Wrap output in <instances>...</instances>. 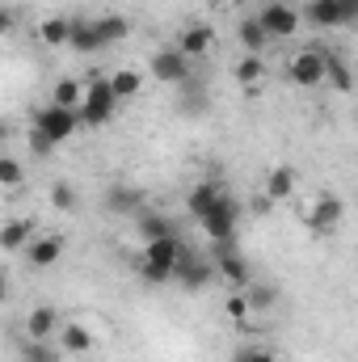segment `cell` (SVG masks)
Masks as SVG:
<instances>
[{"label": "cell", "mask_w": 358, "mask_h": 362, "mask_svg": "<svg viewBox=\"0 0 358 362\" xmlns=\"http://www.w3.org/2000/svg\"><path fill=\"white\" fill-rule=\"evenodd\" d=\"M299 17H308L316 30H337L342 25V13H337V0H308L299 8Z\"/></svg>", "instance_id": "15"}, {"label": "cell", "mask_w": 358, "mask_h": 362, "mask_svg": "<svg viewBox=\"0 0 358 362\" xmlns=\"http://www.w3.org/2000/svg\"><path fill=\"white\" fill-rule=\"evenodd\" d=\"M232 362H274V354H270L266 346H241L232 354Z\"/></svg>", "instance_id": "33"}, {"label": "cell", "mask_w": 358, "mask_h": 362, "mask_svg": "<svg viewBox=\"0 0 358 362\" xmlns=\"http://www.w3.org/2000/svg\"><path fill=\"white\" fill-rule=\"evenodd\" d=\"M59 350L64 354H85V350H93V333L85 325H59Z\"/></svg>", "instance_id": "20"}, {"label": "cell", "mask_w": 358, "mask_h": 362, "mask_svg": "<svg viewBox=\"0 0 358 362\" xmlns=\"http://www.w3.org/2000/svg\"><path fill=\"white\" fill-rule=\"evenodd\" d=\"M215 47V30L211 25H185L178 38V51L185 55V59H198V55H207Z\"/></svg>", "instance_id": "13"}, {"label": "cell", "mask_w": 358, "mask_h": 362, "mask_svg": "<svg viewBox=\"0 0 358 362\" xmlns=\"http://www.w3.org/2000/svg\"><path fill=\"white\" fill-rule=\"evenodd\" d=\"M93 25H97L101 47H114V42H122V38L131 34V21H127L122 13H101V17H93Z\"/></svg>", "instance_id": "16"}, {"label": "cell", "mask_w": 358, "mask_h": 362, "mask_svg": "<svg viewBox=\"0 0 358 362\" xmlns=\"http://www.w3.org/2000/svg\"><path fill=\"white\" fill-rule=\"evenodd\" d=\"M59 325H64V320H59V312L42 303V308H34V312L25 316V337H30V341H55Z\"/></svg>", "instance_id": "10"}, {"label": "cell", "mask_w": 358, "mask_h": 362, "mask_svg": "<svg viewBox=\"0 0 358 362\" xmlns=\"http://www.w3.org/2000/svg\"><path fill=\"white\" fill-rule=\"evenodd\" d=\"M8 299V278H4V270H0V303Z\"/></svg>", "instance_id": "40"}, {"label": "cell", "mask_w": 358, "mask_h": 362, "mask_svg": "<svg viewBox=\"0 0 358 362\" xmlns=\"http://www.w3.org/2000/svg\"><path fill=\"white\" fill-rule=\"evenodd\" d=\"M51 206H55V211H72V206H76L72 181H55V185H51Z\"/></svg>", "instance_id": "31"}, {"label": "cell", "mask_w": 358, "mask_h": 362, "mask_svg": "<svg viewBox=\"0 0 358 362\" xmlns=\"http://www.w3.org/2000/svg\"><path fill=\"white\" fill-rule=\"evenodd\" d=\"M342 215H346V202H342L337 194H321V198L308 206V215H304V219H308V228H312V232H321V236H325V232H333V228L342 223Z\"/></svg>", "instance_id": "9"}, {"label": "cell", "mask_w": 358, "mask_h": 362, "mask_svg": "<svg viewBox=\"0 0 358 362\" xmlns=\"http://www.w3.org/2000/svg\"><path fill=\"white\" fill-rule=\"evenodd\" d=\"M13 21H17V17H13V8H4V4H0V38L13 30Z\"/></svg>", "instance_id": "38"}, {"label": "cell", "mask_w": 358, "mask_h": 362, "mask_svg": "<svg viewBox=\"0 0 358 362\" xmlns=\"http://www.w3.org/2000/svg\"><path fill=\"white\" fill-rule=\"evenodd\" d=\"M224 185H215V181H198L194 189H190V198H185V211H190V219H202L207 215V206L215 202V194H219Z\"/></svg>", "instance_id": "22"}, {"label": "cell", "mask_w": 358, "mask_h": 362, "mask_svg": "<svg viewBox=\"0 0 358 362\" xmlns=\"http://www.w3.org/2000/svg\"><path fill=\"white\" fill-rule=\"evenodd\" d=\"M30 240H34V223H30V219H8V223L0 228V249H4V253H21Z\"/></svg>", "instance_id": "17"}, {"label": "cell", "mask_w": 358, "mask_h": 362, "mask_svg": "<svg viewBox=\"0 0 358 362\" xmlns=\"http://www.w3.org/2000/svg\"><path fill=\"white\" fill-rule=\"evenodd\" d=\"M236 219H241V202H236L228 189H219L215 202L207 206V215H202L198 223H202V232H207L211 240H232V236H236Z\"/></svg>", "instance_id": "2"}, {"label": "cell", "mask_w": 358, "mask_h": 362, "mask_svg": "<svg viewBox=\"0 0 358 362\" xmlns=\"http://www.w3.org/2000/svg\"><path fill=\"white\" fill-rule=\"evenodd\" d=\"M81 97H85V85H81V81H55V93H51V101H55V105L76 110V105H81Z\"/></svg>", "instance_id": "28"}, {"label": "cell", "mask_w": 358, "mask_h": 362, "mask_svg": "<svg viewBox=\"0 0 358 362\" xmlns=\"http://www.w3.org/2000/svg\"><path fill=\"white\" fill-rule=\"evenodd\" d=\"M4 135H8V122H4V118H0V139H4Z\"/></svg>", "instance_id": "41"}, {"label": "cell", "mask_w": 358, "mask_h": 362, "mask_svg": "<svg viewBox=\"0 0 358 362\" xmlns=\"http://www.w3.org/2000/svg\"><path fill=\"white\" fill-rule=\"evenodd\" d=\"M211 245H215V253H211L215 274H224V282H232V286H249V266L236 253V240H211Z\"/></svg>", "instance_id": "7"}, {"label": "cell", "mask_w": 358, "mask_h": 362, "mask_svg": "<svg viewBox=\"0 0 358 362\" xmlns=\"http://www.w3.org/2000/svg\"><path fill=\"white\" fill-rule=\"evenodd\" d=\"M34 127L59 148L64 139H72L76 131H81V118H76V110H64V105H55V101H47L42 110H34Z\"/></svg>", "instance_id": "3"}, {"label": "cell", "mask_w": 358, "mask_h": 362, "mask_svg": "<svg viewBox=\"0 0 358 362\" xmlns=\"http://www.w3.org/2000/svg\"><path fill=\"white\" fill-rule=\"evenodd\" d=\"M139 278L148 282V286H161V282H169L173 270H165V266H148V262H139Z\"/></svg>", "instance_id": "34"}, {"label": "cell", "mask_w": 358, "mask_h": 362, "mask_svg": "<svg viewBox=\"0 0 358 362\" xmlns=\"http://www.w3.org/2000/svg\"><path fill=\"white\" fill-rule=\"evenodd\" d=\"M325 55H329V51H321V47H308V51L291 55V59H287V81L299 85V89L325 85Z\"/></svg>", "instance_id": "4"}, {"label": "cell", "mask_w": 358, "mask_h": 362, "mask_svg": "<svg viewBox=\"0 0 358 362\" xmlns=\"http://www.w3.org/2000/svg\"><path fill=\"white\" fill-rule=\"evenodd\" d=\"M337 13H342V25H354L358 21V0H337Z\"/></svg>", "instance_id": "36"}, {"label": "cell", "mask_w": 358, "mask_h": 362, "mask_svg": "<svg viewBox=\"0 0 358 362\" xmlns=\"http://www.w3.org/2000/svg\"><path fill=\"white\" fill-rule=\"evenodd\" d=\"M144 89V72H135V68H118L114 76H110V93L122 101V97H135V93Z\"/></svg>", "instance_id": "25"}, {"label": "cell", "mask_w": 358, "mask_h": 362, "mask_svg": "<svg viewBox=\"0 0 358 362\" xmlns=\"http://www.w3.org/2000/svg\"><path fill=\"white\" fill-rule=\"evenodd\" d=\"M68 47L81 51V55H89V51H105L101 38H97V25H93L89 17H76V21H72V30H68Z\"/></svg>", "instance_id": "18"}, {"label": "cell", "mask_w": 358, "mask_h": 362, "mask_svg": "<svg viewBox=\"0 0 358 362\" xmlns=\"http://www.w3.org/2000/svg\"><path fill=\"white\" fill-rule=\"evenodd\" d=\"M59 346L55 341H25L21 346V362H59Z\"/></svg>", "instance_id": "29"}, {"label": "cell", "mask_w": 358, "mask_h": 362, "mask_svg": "<svg viewBox=\"0 0 358 362\" xmlns=\"http://www.w3.org/2000/svg\"><path fill=\"white\" fill-rule=\"evenodd\" d=\"M139 206H144L139 189H131V185H110L105 189V211L110 215H139Z\"/></svg>", "instance_id": "14"}, {"label": "cell", "mask_w": 358, "mask_h": 362, "mask_svg": "<svg viewBox=\"0 0 358 362\" xmlns=\"http://www.w3.org/2000/svg\"><path fill=\"white\" fill-rule=\"evenodd\" d=\"M270 206H274V202H270L266 194H262V198H258V202H253V211H258V215H270Z\"/></svg>", "instance_id": "39"}, {"label": "cell", "mask_w": 358, "mask_h": 362, "mask_svg": "<svg viewBox=\"0 0 358 362\" xmlns=\"http://www.w3.org/2000/svg\"><path fill=\"white\" fill-rule=\"evenodd\" d=\"M295 169L291 165H278V169H270V177H266V198L270 202H287L291 194H295Z\"/></svg>", "instance_id": "19"}, {"label": "cell", "mask_w": 358, "mask_h": 362, "mask_svg": "<svg viewBox=\"0 0 358 362\" xmlns=\"http://www.w3.org/2000/svg\"><path fill=\"white\" fill-rule=\"evenodd\" d=\"M236 81H241L245 89L262 85V81H266V64H262V55H245V59L236 64Z\"/></svg>", "instance_id": "27"}, {"label": "cell", "mask_w": 358, "mask_h": 362, "mask_svg": "<svg viewBox=\"0 0 358 362\" xmlns=\"http://www.w3.org/2000/svg\"><path fill=\"white\" fill-rule=\"evenodd\" d=\"M30 152H34V156H51V152H55V144L34 127V131H30Z\"/></svg>", "instance_id": "35"}, {"label": "cell", "mask_w": 358, "mask_h": 362, "mask_svg": "<svg viewBox=\"0 0 358 362\" xmlns=\"http://www.w3.org/2000/svg\"><path fill=\"white\" fill-rule=\"evenodd\" d=\"M21 181H25V173H21V160L0 156V185H4V189H17Z\"/></svg>", "instance_id": "32"}, {"label": "cell", "mask_w": 358, "mask_h": 362, "mask_svg": "<svg viewBox=\"0 0 358 362\" xmlns=\"http://www.w3.org/2000/svg\"><path fill=\"white\" fill-rule=\"evenodd\" d=\"M236 38H241V47H245V55H262L266 51V30L258 25V17H245L241 25H236Z\"/></svg>", "instance_id": "23"}, {"label": "cell", "mask_w": 358, "mask_h": 362, "mask_svg": "<svg viewBox=\"0 0 358 362\" xmlns=\"http://www.w3.org/2000/svg\"><path fill=\"white\" fill-rule=\"evenodd\" d=\"M114 110H118V97L110 93V81H105V76H93L89 85H85L81 105H76L81 127H105V122L114 118Z\"/></svg>", "instance_id": "1"}, {"label": "cell", "mask_w": 358, "mask_h": 362, "mask_svg": "<svg viewBox=\"0 0 358 362\" xmlns=\"http://www.w3.org/2000/svg\"><path fill=\"white\" fill-rule=\"evenodd\" d=\"M181 249H185V245H181L173 232H169V236H156V240L144 245V262H148V266H165V270H173L178 257H181Z\"/></svg>", "instance_id": "11"}, {"label": "cell", "mask_w": 358, "mask_h": 362, "mask_svg": "<svg viewBox=\"0 0 358 362\" xmlns=\"http://www.w3.org/2000/svg\"><path fill=\"white\" fill-rule=\"evenodd\" d=\"M325 85H333L337 93H350V85H354L350 68H346L337 55H325Z\"/></svg>", "instance_id": "26"}, {"label": "cell", "mask_w": 358, "mask_h": 362, "mask_svg": "<svg viewBox=\"0 0 358 362\" xmlns=\"http://www.w3.org/2000/svg\"><path fill=\"white\" fill-rule=\"evenodd\" d=\"M173 278L181 282V291H207L211 278H215V266H211V257H202L194 249H181L178 266H173Z\"/></svg>", "instance_id": "5"}, {"label": "cell", "mask_w": 358, "mask_h": 362, "mask_svg": "<svg viewBox=\"0 0 358 362\" xmlns=\"http://www.w3.org/2000/svg\"><path fill=\"white\" fill-rule=\"evenodd\" d=\"M245 303H249V312H270L278 303V286L274 282H249L245 286Z\"/></svg>", "instance_id": "24"}, {"label": "cell", "mask_w": 358, "mask_h": 362, "mask_svg": "<svg viewBox=\"0 0 358 362\" xmlns=\"http://www.w3.org/2000/svg\"><path fill=\"white\" fill-rule=\"evenodd\" d=\"M21 253L30 257V266L47 270V266H55V262L64 257V236H59V232H55V236H38V240H30Z\"/></svg>", "instance_id": "12"}, {"label": "cell", "mask_w": 358, "mask_h": 362, "mask_svg": "<svg viewBox=\"0 0 358 362\" xmlns=\"http://www.w3.org/2000/svg\"><path fill=\"white\" fill-rule=\"evenodd\" d=\"M148 68H152V81H161V85H181V81H190V59L181 55L178 47H161Z\"/></svg>", "instance_id": "8"}, {"label": "cell", "mask_w": 358, "mask_h": 362, "mask_svg": "<svg viewBox=\"0 0 358 362\" xmlns=\"http://www.w3.org/2000/svg\"><path fill=\"white\" fill-rule=\"evenodd\" d=\"M135 223H139V236H144V245H148V240H156V236H169V232H173L165 215H148V211H139V219H135Z\"/></svg>", "instance_id": "30"}, {"label": "cell", "mask_w": 358, "mask_h": 362, "mask_svg": "<svg viewBox=\"0 0 358 362\" xmlns=\"http://www.w3.org/2000/svg\"><path fill=\"white\" fill-rule=\"evenodd\" d=\"M228 316H232V320H245V316H249V303H245V295H232V299H228Z\"/></svg>", "instance_id": "37"}, {"label": "cell", "mask_w": 358, "mask_h": 362, "mask_svg": "<svg viewBox=\"0 0 358 362\" xmlns=\"http://www.w3.org/2000/svg\"><path fill=\"white\" fill-rule=\"evenodd\" d=\"M258 25L266 30V38H291L299 30V8H291L287 0H270L266 8H258Z\"/></svg>", "instance_id": "6"}, {"label": "cell", "mask_w": 358, "mask_h": 362, "mask_svg": "<svg viewBox=\"0 0 358 362\" xmlns=\"http://www.w3.org/2000/svg\"><path fill=\"white\" fill-rule=\"evenodd\" d=\"M68 30H72V17L55 13V17H42V25H38V38H42L47 47H68Z\"/></svg>", "instance_id": "21"}]
</instances>
